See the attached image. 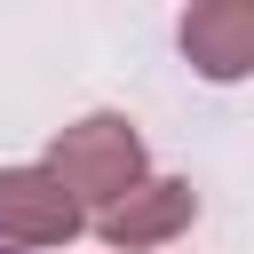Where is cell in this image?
Segmentation results:
<instances>
[{
    "mask_svg": "<svg viewBox=\"0 0 254 254\" xmlns=\"http://www.w3.org/2000/svg\"><path fill=\"white\" fill-rule=\"evenodd\" d=\"M183 56L206 79H246L254 71V0H206L183 16Z\"/></svg>",
    "mask_w": 254,
    "mask_h": 254,
    "instance_id": "277c9868",
    "label": "cell"
},
{
    "mask_svg": "<svg viewBox=\"0 0 254 254\" xmlns=\"http://www.w3.org/2000/svg\"><path fill=\"white\" fill-rule=\"evenodd\" d=\"M198 222V190L183 183V175H143L119 206H103L95 214V230H103V246H119V254H143V246H167V238H183Z\"/></svg>",
    "mask_w": 254,
    "mask_h": 254,
    "instance_id": "7a4b0ae2",
    "label": "cell"
},
{
    "mask_svg": "<svg viewBox=\"0 0 254 254\" xmlns=\"http://www.w3.org/2000/svg\"><path fill=\"white\" fill-rule=\"evenodd\" d=\"M79 222L87 214L64 198V183L48 167H0V238L8 246H71Z\"/></svg>",
    "mask_w": 254,
    "mask_h": 254,
    "instance_id": "3957f363",
    "label": "cell"
},
{
    "mask_svg": "<svg viewBox=\"0 0 254 254\" xmlns=\"http://www.w3.org/2000/svg\"><path fill=\"white\" fill-rule=\"evenodd\" d=\"M0 254H8V246H0Z\"/></svg>",
    "mask_w": 254,
    "mask_h": 254,
    "instance_id": "5b68a950",
    "label": "cell"
},
{
    "mask_svg": "<svg viewBox=\"0 0 254 254\" xmlns=\"http://www.w3.org/2000/svg\"><path fill=\"white\" fill-rule=\"evenodd\" d=\"M56 183H64V198L87 214H103V206H119L135 183H143V135H135V119L127 111H87V119H71V127H56V143H48V159H40Z\"/></svg>",
    "mask_w": 254,
    "mask_h": 254,
    "instance_id": "6da1fadb",
    "label": "cell"
}]
</instances>
